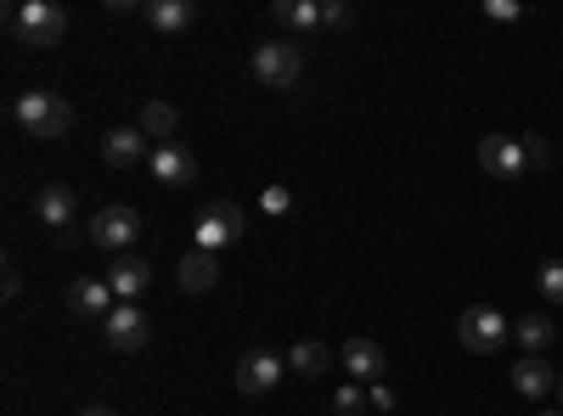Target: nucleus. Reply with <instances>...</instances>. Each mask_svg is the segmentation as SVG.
<instances>
[{"label":"nucleus","instance_id":"31","mask_svg":"<svg viewBox=\"0 0 563 416\" xmlns=\"http://www.w3.org/2000/svg\"><path fill=\"white\" fill-rule=\"evenodd\" d=\"M541 416H563V411H541Z\"/></svg>","mask_w":563,"mask_h":416},{"label":"nucleus","instance_id":"17","mask_svg":"<svg viewBox=\"0 0 563 416\" xmlns=\"http://www.w3.org/2000/svg\"><path fill=\"white\" fill-rule=\"evenodd\" d=\"M147 23L158 29V34H180V29H192V18H198V7L192 0H147Z\"/></svg>","mask_w":563,"mask_h":416},{"label":"nucleus","instance_id":"20","mask_svg":"<svg viewBox=\"0 0 563 416\" xmlns=\"http://www.w3.org/2000/svg\"><path fill=\"white\" fill-rule=\"evenodd\" d=\"M175 130H180V113H175L169 102H147V108H141V135H147V142L169 147Z\"/></svg>","mask_w":563,"mask_h":416},{"label":"nucleus","instance_id":"1","mask_svg":"<svg viewBox=\"0 0 563 416\" xmlns=\"http://www.w3.org/2000/svg\"><path fill=\"white\" fill-rule=\"evenodd\" d=\"M12 119L23 135H34V142H57V135L74 130V108L57 97V90H23V97L12 102Z\"/></svg>","mask_w":563,"mask_h":416},{"label":"nucleus","instance_id":"6","mask_svg":"<svg viewBox=\"0 0 563 416\" xmlns=\"http://www.w3.org/2000/svg\"><path fill=\"white\" fill-rule=\"evenodd\" d=\"M141 237V214L135 209H97L90 214V243L108 248V254H130V243Z\"/></svg>","mask_w":563,"mask_h":416},{"label":"nucleus","instance_id":"2","mask_svg":"<svg viewBox=\"0 0 563 416\" xmlns=\"http://www.w3.org/2000/svg\"><path fill=\"white\" fill-rule=\"evenodd\" d=\"M7 29L18 34V45H34V52H52V45L68 34V12L57 0H18L7 12Z\"/></svg>","mask_w":563,"mask_h":416},{"label":"nucleus","instance_id":"23","mask_svg":"<svg viewBox=\"0 0 563 416\" xmlns=\"http://www.w3.org/2000/svg\"><path fill=\"white\" fill-rule=\"evenodd\" d=\"M536 288H541V299H547V304H558V310H563V259H547V265L536 270Z\"/></svg>","mask_w":563,"mask_h":416},{"label":"nucleus","instance_id":"24","mask_svg":"<svg viewBox=\"0 0 563 416\" xmlns=\"http://www.w3.org/2000/svg\"><path fill=\"white\" fill-rule=\"evenodd\" d=\"M361 411H372L366 394H361V383H344V389L333 394V416H361Z\"/></svg>","mask_w":563,"mask_h":416},{"label":"nucleus","instance_id":"29","mask_svg":"<svg viewBox=\"0 0 563 416\" xmlns=\"http://www.w3.org/2000/svg\"><path fill=\"white\" fill-rule=\"evenodd\" d=\"M525 153H530V164H536V169H541V164L552 158V153H547V142H541V135H530V147H525Z\"/></svg>","mask_w":563,"mask_h":416},{"label":"nucleus","instance_id":"21","mask_svg":"<svg viewBox=\"0 0 563 416\" xmlns=\"http://www.w3.org/2000/svg\"><path fill=\"white\" fill-rule=\"evenodd\" d=\"M271 18L276 23H288V29H321V7H316V0H276V7H271Z\"/></svg>","mask_w":563,"mask_h":416},{"label":"nucleus","instance_id":"15","mask_svg":"<svg viewBox=\"0 0 563 416\" xmlns=\"http://www.w3.org/2000/svg\"><path fill=\"white\" fill-rule=\"evenodd\" d=\"M153 180H164V187H192L198 180V158L186 153L180 142H169V147H153Z\"/></svg>","mask_w":563,"mask_h":416},{"label":"nucleus","instance_id":"16","mask_svg":"<svg viewBox=\"0 0 563 416\" xmlns=\"http://www.w3.org/2000/svg\"><path fill=\"white\" fill-rule=\"evenodd\" d=\"M512 389H519L525 400H541V394L558 389V378H552V366L541 355H525V360H512Z\"/></svg>","mask_w":563,"mask_h":416},{"label":"nucleus","instance_id":"10","mask_svg":"<svg viewBox=\"0 0 563 416\" xmlns=\"http://www.w3.org/2000/svg\"><path fill=\"white\" fill-rule=\"evenodd\" d=\"M34 220L57 231V243H68V225L79 220V198L63 187V180H52V187L34 192Z\"/></svg>","mask_w":563,"mask_h":416},{"label":"nucleus","instance_id":"28","mask_svg":"<svg viewBox=\"0 0 563 416\" xmlns=\"http://www.w3.org/2000/svg\"><path fill=\"white\" fill-rule=\"evenodd\" d=\"M366 405H372V411H395V389H389V383H372Z\"/></svg>","mask_w":563,"mask_h":416},{"label":"nucleus","instance_id":"11","mask_svg":"<svg viewBox=\"0 0 563 416\" xmlns=\"http://www.w3.org/2000/svg\"><path fill=\"white\" fill-rule=\"evenodd\" d=\"M119 293L108 288V276H79V282L68 288V310L79 315V321H108L119 304H113Z\"/></svg>","mask_w":563,"mask_h":416},{"label":"nucleus","instance_id":"8","mask_svg":"<svg viewBox=\"0 0 563 416\" xmlns=\"http://www.w3.org/2000/svg\"><path fill=\"white\" fill-rule=\"evenodd\" d=\"M102 338H108V349H119V355H135V349H147V338H153V321H147V310L119 304V310L102 321Z\"/></svg>","mask_w":563,"mask_h":416},{"label":"nucleus","instance_id":"7","mask_svg":"<svg viewBox=\"0 0 563 416\" xmlns=\"http://www.w3.org/2000/svg\"><path fill=\"white\" fill-rule=\"evenodd\" d=\"M479 169L496 175V180H525L530 153H525L519 135H485V142H479Z\"/></svg>","mask_w":563,"mask_h":416},{"label":"nucleus","instance_id":"30","mask_svg":"<svg viewBox=\"0 0 563 416\" xmlns=\"http://www.w3.org/2000/svg\"><path fill=\"white\" fill-rule=\"evenodd\" d=\"M79 416H119V411H113V405H85Z\"/></svg>","mask_w":563,"mask_h":416},{"label":"nucleus","instance_id":"26","mask_svg":"<svg viewBox=\"0 0 563 416\" xmlns=\"http://www.w3.org/2000/svg\"><path fill=\"white\" fill-rule=\"evenodd\" d=\"M485 18H496V23H512V18H525V7H519V0H485Z\"/></svg>","mask_w":563,"mask_h":416},{"label":"nucleus","instance_id":"18","mask_svg":"<svg viewBox=\"0 0 563 416\" xmlns=\"http://www.w3.org/2000/svg\"><path fill=\"white\" fill-rule=\"evenodd\" d=\"M220 282V254H203V248H192L180 259V288L186 293H209Z\"/></svg>","mask_w":563,"mask_h":416},{"label":"nucleus","instance_id":"27","mask_svg":"<svg viewBox=\"0 0 563 416\" xmlns=\"http://www.w3.org/2000/svg\"><path fill=\"white\" fill-rule=\"evenodd\" d=\"M260 203H265V214H282V209L294 203V192H288V187H265V198H260Z\"/></svg>","mask_w":563,"mask_h":416},{"label":"nucleus","instance_id":"3","mask_svg":"<svg viewBox=\"0 0 563 416\" xmlns=\"http://www.w3.org/2000/svg\"><path fill=\"white\" fill-rule=\"evenodd\" d=\"M254 79L271 90H294L305 79V52L294 40H260L254 45Z\"/></svg>","mask_w":563,"mask_h":416},{"label":"nucleus","instance_id":"9","mask_svg":"<svg viewBox=\"0 0 563 416\" xmlns=\"http://www.w3.org/2000/svg\"><path fill=\"white\" fill-rule=\"evenodd\" d=\"M282 372H288V355H276V349H249L238 360V389L243 394H271L282 383Z\"/></svg>","mask_w":563,"mask_h":416},{"label":"nucleus","instance_id":"5","mask_svg":"<svg viewBox=\"0 0 563 416\" xmlns=\"http://www.w3.org/2000/svg\"><path fill=\"white\" fill-rule=\"evenodd\" d=\"M243 231H249V220H243L238 203H209V209L198 214V248H203V254H220V248H231V243H243Z\"/></svg>","mask_w":563,"mask_h":416},{"label":"nucleus","instance_id":"22","mask_svg":"<svg viewBox=\"0 0 563 416\" xmlns=\"http://www.w3.org/2000/svg\"><path fill=\"white\" fill-rule=\"evenodd\" d=\"M552 338H558V327H552L547 315H525V321H519V344H525V355H541Z\"/></svg>","mask_w":563,"mask_h":416},{"label":"nucleus","instance_id":"25","mask_svg":"<svg viewBox=\"0 0 563 416\" xmlns=\"http://www.w3.org/2000/svg\"><path fill=\"white\" fill-rule=\"evenodd\" d=\"M321 23H327V29H350V23H355V12L344 7V0H327V7H321Z\"/></svg>","mask_w":563,"mask_h":416},{"label":"nucleus","instance_id":"32","mask_svg":"<svg viewBox=\"0 0 563 416\" xmlns=\"http://www.w3.org/2000/svg\"><path fill=\"white\" fill-rule=\"evenodd\" d=\"M558 400H563V378H558Z\"/></svg>","mask_w":563,"mask_h":416},{"label":"nucleus","instance_id":"19","mask_svg":"<svg viewBox=\"0 0 563 416\" xmlns=\"http://www.w3.org/2000/svg\"><path fill=\"white\" fill-rule=\"evenodd\" d=\"M288 366H294L299 378H327V372L339 366V355L327 349V344H294V349H288Z\"/></svg>","mask_w":563,"mask_h":416},{"label":"nucleus","instance_id":"4","mask_svg":"<svg viewBox=\"0 0 563 416\" xmlns=\"http://www.w3.org/2000/svg\"><path fill=\"white\" fill-rule=\"evenodd\" d=\"M456 338H462V349H467V355H496V349L507 344V315H501V310H490V304L462 310Z\"/></svg>","mask_w":563,"mask_h":416},{"label":"nucleus","instance_id":"13","mask_svg":"<svg viewBox=\"0 0 563 416\" xmlns=\"http://www.w3.org/2000/svg\"><path fill=\"white\" fill-rule=\"evenodd\" d=\"M108 288L119 293V304H135L141 293L153 288V265L141 259V254H113V265H108Z\"/></svg>","mask_w":563,"mask_h":416},{"label":"nucleus","instance_id":"14","mask_svg":"<svg viewBox=\"0 0 563 416\" xmlns=\"http://www.w3.org/2000/svg\"><path fill=\"white\" fill-rule=\"evenodd\" d=\"M141 158H153L141 124H119V130L102 135V164H108V169H130V164H141Z\"/></svg>","mask_w":563,"mask_h":416},{"label":"nucleus","instance_id":"12","mask_svg":"<svg viewBox=\"0 0 563 416\" xmlns=\"http://www.w3.org/2000/svg\"><path fill=\"white\" fill-rule=\"evenodd\" d=\"M339 360H344L350 383H384L389 378V355H384V344H372V338H350Z\"/></svg>","mask_w":563,"mask_h":416}]
</instances>
